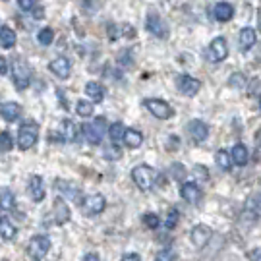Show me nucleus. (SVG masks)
<instances>
[{
	"label": "nucleus",
	"mask_w": 261,
	"mask_h": 261,
	"mask_svg": "<svg viewBox=\"0 0 261 261\" xmlns=\"http://www.w3.org/2000/svg\"><path fill=\"white\" fill-rule=\"evenodd\" d=\"M259 109H261V97H259Z\"/></svg>",
	"instance_id": "obj_45"
},
{
	"label": "nucleus",
	"mask_w": 261,
	"mask_h": 261,
	"mask_svg": "<svg viewBox=\"0 0 261 261\" xmlns=\"http://www.w3.org/2000/svg\"><path fill=\"white\" fill-rule=\"evenodd\" d=\"M60 132H62V140L70 141V143L77 141V138H80V130H77V126L72 120H62Z\"/></svg>",
	"instance_id": "obj_22"
},
{
	"label": "nucleus",
	"mask_w": 261,
	"mask_h": 261,
	"mask_svg": "<svg viewBox=\"0 0 261 261\" xmlns=\"http://www.w3.org/2000/svg\"><path fill=\"white\" fill-rule=\"evenodd\" d=\"M48 250H50V238L45 234H37L29 240L28 253L33 261H41L48 253Z\"/></svg>",
	"instance_id": "obj_5"
},
{
	"label": "nucleus",
	"mask_w": 261,
	"mask_h": 261,
	"mask_svg": "<svg viewBox=\"0 0 261 261\" xmlns=\"http://www.w3.org/2000/svg\"><path fill=\"white\" fill-rule=\"evenodd\" d=\"M16 41H18V37H16V31L12 28H8V25H2L0 28V45L4 48H12L14 45H16Z\"/></svg>",
	"instance_id": "obj_25"
},
{
	"label": "nucleus",
	"mask_w": 261,
	"mask_h": 261,
	"mask_svg": "<svg viewBox=\"0 0 261 261\" xmlns=\"http://www.w3.org/2000/svg\"><path fill=\"white\" fill-rule=\"evenodd\" d=\"M178 219H180V215H178L176 209H170V213H168V217H167V224H165V226H167L168 230H172V228H176Z\"/></svg>",
	"instance_id": "obj_35"
},
{
	"label": "nucleus",
	"mask_w": 261,
	"mask_h": 261,
	"mask_svg": "<svg viewBox=\"0 0 261 261\" xmlns=\"http://www.w3.org/2000/svg\"><path fill=\"white\" fill-rule=\"evenodd\" d=\"M0 116H2L6 122L18 120L19 116H21V107H19L18 103H12V101L2 103L0 105Z\"/></svg>",
	"instance_id": "obj_17"
},
{
	"label": "nucleus",
	"mask_w": 261,
	"mask_h": 261,
	"mask_svg": "<svg viewBox=\"0 0 261 261\" xmlns=\"http://www.w3.org/2000/svg\"><path fill=\"white\" fill-rule=\"evenodd\" d=\"M143 107H145L155 118H159V120H168V118H172V114H174V111L170 109V105L165 103L163 99H145V101H143Z\"/></svg>",
	"instance_id": "obj_6"
},
{
	"label": "nucleus",
	"mask_w": 261,
	"mask_h": 261,
	"mask_svg": "<svg viewBox=\"0 0 261 261\" xmlns=\"http://www.w3.org/2000/svg\"><path fill=\"white\" fill-rule=\"evenodd\" d=\"M82 207H84L85 215H99L105 211L107 207V199H105L103 194H93V196H87L82 201Z\"/></svg>",
	"instance_id": "obj_9"
},
{
	"label": "nucleus",
	"mask_w": 261,
	"mask_h": 261,
	"mask_svg": "<svg viewBox=\"0 0 261 261\" xmlns=\"http://www.w3.org/2000/svg\"><path fill=\"white\" fill-rule=\"evenodd\" d=\"M70 221V209L66 205V201L62 197L55 199V223L56 224H66Z\"/></svg>",
	"instance_id": "obj_20"
},
{
	"label": "nucleus",
	"mask_w": 261,
	"mask_h": 261,
	"mask_svg": "<svg viewBox=\"0 0 261 261\" xmlns=\"http://www.w3.org/2000/svg\"><path fill=\"white\" fill-rule=\"evenodd\" d=\"M194 176H196L197 180H209V172H207L205 167L196 165V167H194Z\"/></svg>",
	"instance_id": "obj_37"
},
{
	"label": "nucleus",
	"mask_w": 261,
	"mask_h": 261,
	"mask_svg": "<svg viewBox=\"0 0 261 261\" xmlns=\"http://www.w3.org/2000/svg\"><path fill=\"white\" fill-rule=\"evenodd\" d=\"M39 138V126L37 122H23L18 130V147L21 151L31 149Z\"/></svg>",
	"instance_id": "obj_2"
},
{
	"label": "nucleus",
	"mask_w": 261,
	"mask_h": 261,
	"mask_svg": "<svg viewBox=\"0 0 261 261\" xmlns=\"http://www.w3.org/2000/svg\"><path fill=\"white\" fill-rule=\"evenodd\" d=\"M124 132H126L124 124H122V122H114V124H111V128H109V136H111V140L116 143V141H120L122 138H124Z\"/></svg>",
	"instance_id": "obj_31"
},
{
	"label": "nucleus",
	"mask_w": 261,
	"mask_h": 261,
	"mask_svg": "<svg viewBox=\"0 0 261 261\" xmlns=\"http://www.w3.org/2000/svg\"><path fill=\"white\" fill-rule=\"evenodd\" d=\"M75 112L80 114V116H91L93 114V103L91 101H85V99H77V103H75Z\"/></svg>",
	"instance_id": "obj_28"
},
{
	"label": "nucleus",
	"mask_w": 261,
	"mask_h": 261,
	"mask_svg": "<svg viewBox=\"0 0 261 261\" xmlns=\"http://www.w3.org/2000/svg\"><path fill=\"white\" fill-rule=\"evenodd\" d=\"M56 190L62 192V196L70 197V199H74V201H80V190H77L75 186H72L70 182L58 180V182H56Z\"/></svg>",
	"instance_id": "obj_27"
},
{
	"label": "nucleus",
	"mask_w": 261,
	"mask_h": 261,
	"mask_svg": "<svg viewBox=\"0 0 261 261\" xmlns=\"http://www.w3.org/2000/svg\"><path fill=\"white\" fill-rule=\"evenodd\" d=\"M188 134L192 136V140L196 141V143H203L207 140V136H209V126H207L205 122L201 120H190L188 124Z\"/></svg>",
	"instance_id": "obj_12"
},
{
	"label": "nucleus",
	"mask_w": 261,
	"mask_h": 261,
	"mask_svg": "<svg viewBox=\"0 0 261 261\" xmlns=\"http://www.w3.org/2000/svg\"><path fill=\"white\" fill-rule=\"evenodd\" d=\"M35 6H37V4H35L33 0H18V8L23 10V12H33Z\"/></svg>",
	"instance_id": "obj_39"
},
{
	"label": "nucleus",
	"mask_w": 261,
	"mask_h": 261,
	"mask_svg": "<svg viewBox=\"0 0 261 261\" xmlns=\"http://www.w3.org/2000/svg\"><path fill=\"white\" fill-rule=\"evenodd\" d=\"M132 180H134V184L140 188V190L147 192V190H151V188L155 186L157 172L151 167H147V165H140V167H136L132 170Z\"/></svg>",
	"instance_id": "obj_3"
},
{
	"label": "nucleus",
	"mask_w": 261,
	"mask_h": 261,
	"mask_svg": "<svg viewBox=\"0 0 261 261\" xmlns=\"http://www.w3.org/2000/svg\"><path fill=\"white\" fill-rule=\"evenodd\" d=\"M211 236H213V230H211L207 224H196V226L192 228V232H190V238H192V242H194L196 248L205 246V244L211 240Z\"/></svg>",
	"instance_id": "obj_11"
},
{
	"label": "nucleus",
	"mask_w": 261,
	"mask_h": 261,
	"mask_svg": "<svg viewBox=\"0 0 261 261\" xmlns=\"http://www.w3.org/2000/svg\"><path fill=\"white\" fill-rule=\"evenodd\" d=\"M14 149V140L8 132H0V151H12Z\"/></svg>",
	"instance_id": "obj_33"
},
{
	"label": "nucleus",
	"mask_w": 261,
	"mask_h": 261,
	"mask_svg": "<svg viewBox=\"0 0 261 261\" xmlns=\"http://www.w3.org/2000/svg\"><path fill=\"white\" fill-rule=\"evenodd\" d=\"M230 159H232L234 163L238 165V167H244V165H248V159H250V153H248V147L244 145V143H236L230 151Z\"/></svg>",
	"instance_id": "obj_23"
},
{
	"label": "nucleus",
	"mask_w": 261,
	"mask_h": 261,
	"mask_svg": "<svg viewBox=\"0 0 261 261\" xmlns=\"http://www.w3.org/2000/svg\"><path fill=\"white\" fill-rule=\"evenodd\" d=\"M103 155H105V159H109V161H116V159L122 157V149L116 143H112L111 147H107V151H105Z\"/></svg>",
	"instance_id": "obj_34"
},
{
	"label": "nucleus",
	"mask_w": 261,
	"mask_h": 261,
	"mask_svg": "<svg viewBox=\"0 0 261 261\" xmlns=\"http://www.w3.org/2000/svg\"><path fill=\"white\" fill-rule=\"evenodd\" d=\"M29 194H31V199L39 203V201H43L45 199V188H43V178L37 176V174H33V176L29 178Z\"/></svg>",
	"instance_id": "obj_14"
},
{
	"label": "nucleus",
	"mask_w": 261,
	"mask_h": 261,
	"mask_svg": "<svg viewBox=\"0 0 261 261\" xmlns=\"http://www.w3.org/2000/svg\"><path fill=\"white\" fill-rule=\"evenodd\" d=\"M33 16L37 19H43L45 18V8H43V6H35V8H33Z\"/></svg>",
	"instance_id": "obj_41"
},
{
	"label": "nucleus",
	"mask_w": 261,
	"mask_h": 261,
	"mask_svg": "<svg viewBox=\"0 0 261 261\" xmlns=\"http://www.w3.org/2000/svg\"><path fill=\"white\" fill-rule=\"evenodd\" d=\"M176 87L182 95H186V97H194V95H197V91H199L201 82L196 80V77H192V75L182 74V75H178L176 77Z\"/></svg>",
	"instance_id": "obj_7"
},
{
	"label": "nucleus",
	"mask_w": 261,
	"mask_h": 261,
	"mask_svg": "<svg viewBox=\"0 0 261 261\" xmlns=\"http://www.w3.org/2000/svg\"><path fill=\"white\" fill-rule=\"evenodd\" d=\"M228 56V45L224 37H215L209 45V60L213 62H223L224 58Z\"/></svg>",
	"instance_id": "obj_10"
},
{
	"label": "nucleus",
	"mask_w": 261,
	"mask_h": 261,
	"mask_svg": "<svg viewBox=\"0 0 261 261\" xmlns=\"http://www.w3.org/2000/svg\"><path fill=\"white\" fill-rule=\"evenodd\" d=\"M122 141H124V145L128 149H138L141 143H143V134L138 130H132V128H126Z\"/></svg>",
	"instance_id": "obj_21"
},
{
	"label": "nucleus",
	"mask_w": 261,
	"mask_h": 261,
	"mask_svg": "<svg viewBox=\"0 0 261 261\" xmlns=\"http://www.w3.org/2000/svg\"><path fill=\"white\" fill-rule=\"evenodd\" d=\"M85 95L91 99V103H103L105 99V87L99 82H87L85 84Z\"/></svg>",
	"instance_id": "obj_18"
},
{
	"label": "nucleus",
	"mask_w": 261,
	"mask_h": 261,
	"mask_svg": "<svg viewBox=\"0 0 261 261\" xmlns=\"http://www.w3.org/2000/svg\"><path fill=\"white\" fill-rule=\"evenodd\" d=\"M84 261H101V259H99L97 253H87V255L84 257Z\"/></svg>",
	"instance_id": "obj_43"
},
{
	"label": "nucleus",
	"mask_w": 261,
	"mask_h": 261,
	"mask_svg": "<svg viewBox=\"0 0 261 261\" xmlns=\"http://www.w3.org/2000/svg\"><path fill=\"white\" fill-rule=\"evenodd\" d=\"M12 80L18 89H28L31 84V68L23 58H14L12 62Z\"/></svg>",
	"instance_id": "obj_1"
},
{
	"label": "nucleus",
	"mask_w": 261,
	"mask_h": 261,
	"mask_svg": "<svg viewBox=\"0 0 261 261\" xmlns=\"http://www.w3.org/2000/svg\"><path fill=\"white\" fill-rule=\"evenodd\" d=\"M16 207V197L10 188H0V209L2 211H14Z\"/></svg>",
	"instance_id": "obj_24"
},
{
	"label": "nucleus",
	"mask_w": 261,
	"mask_h": 261,
	"mask_svg": "<svg viewBox=\"0 0 261 261\" xmlns=\"http://www.w3.org/2000/svg\"><path fill=\"white\" fill-rule=\"evenodd\" d=\"M82 132H84L85 140L89 141L91 145H99L101 141H103V136L109 132V128H107V122H105L103 116H99V118H95L93 124H84L82 126Z\"/></svg>",
	"instance_id": "obj_4"
},
{
	"label": "nucleus",
	"mask_w": 261,
	"mask_h": 261,
	"mask_svg": "<svg viewBox=\"0 0 261 261\" xmlns=\"http://www.w3.org/2000/svg\"><path fill=\"white\" fill-rule=\"evenodd\" d=\"M141 221H143V224H145L147 228H151V230H157L159 226H161V221H159V217L155 213H145Z\"/></svg>",
	"instance_id": "obj_32"
},
{
	"label": "nucleus",
	"mask_w": 261,
	"mask_h": 261,
	"mask_svg": "<svg viewBox=\"0 0 261 261\" xmlns=\"http://www.w3.org/2000/svg\"><path fill=\"white\" fill-rule=\"evenodd\" d=\"M180 196L184 197L188 203H197V201L201 199V192H199L197 184H194V182H186V184L180 186Z\"/></svg>",
	"instance_id": "obj_19"
},
{
	"label": "nucleus",
	"mask_w": 261,
	"mask_h": 261,
	"mask_svg": "<svg viewBox=\"0 0 261 261\" xmlns=\"http://www.w3.org/2000/svg\"><path fill=\"white\" fill-rule=\"evenodd\" d=\"M37 41H39V45H43V47H48V45L55 41V31H53L50 28H43L37 33Z\"/></svg>",
	"instance_id": "obj_30"
},
{
	"label": "nucleus",
	"mask_w": 261,
	"mask_h": 261,
	"mask_svg": "<svg viewBox=\"0 0 261 261\" xmlns=\"http://www.w3.org/2000/svg\"><path fill=\"white\" fill-rule=\"evenodd\" d=\"M145 25H147V31L153 33L155 37H159V39L168 37V25L161 19L159 14H155V12H149V14H147V21H145Z\"/></svg>",
	"instance_id": "obj_8"
},
{
	"label": "nucleus",
	"mask_w": 261,
	"mask_h": 261,
	"mask_svg": "<svg viewBox=\"0 0 261 261\" xmlns=\"http://www.w3.org/2000/svg\"><path fill=\"white\" fill-rule=\"evenodd\" d=\"M230 85H232V87H238V89H242V87H246V77H244L242 74H234L232 77H230Z\"/></svg>",
	"instance_id": "obj_38"
},
{
	"label": "nucleus",
	"mask_w": 261,
	"mask_h": 261,
	"mask_svg": "<svg viewBox=\"0 0 261 261\" xmlns=\"http://www.w3.org/2000/svg\"><path fill=\"white\" fill-rule=\"evenodd\" d=\"M253 255H255V257H253V261H261V252H255Z\"/></svg>",
	"instance_id": "obj_44"
},
{
	"label": "nucleus",
	"mask_w": 261,
	"mask_h": 261,
	"mask_svg": "<svg viewBox=\"0 0 261 261\" xmlns=\"http://www.w3.org/2000/svg\"><path fill=\"white\" fill-rule=\"evenodd\" d=\"M122 261H141V259L138 253H126V255L122 257Z\"/></svg>",
	"instance_id": "obj_42"
},
{
	"label": "nucleus",
	"mask_w": 261,
	"mask_h": 261,
	"mask_svg": "<svg viewBox=\"0 0 261 261\" xmlns=\"http://www.w3.org/2000/svg\"><path fill=\"white\" fill-rule=\"evenodd\" d=\"M48 70H50L56 77H60V80H68V77H70V70H72V66H70V60H68L66 56H58V58H55V60L48 64Z\"/></svg>",
	"instance_id": "obj_13"
},
{
	"label": "nucleus",
	"mask_w": 261,
	"mask_h": 261,
	"mask_svg": "<svg viewBox=\"0 0 261 261\" xmlns=\"http://www.w3.org/2000/svg\"><path fill=\"white\" fill-rule=\"evenodd\" d=\"M155 261H174V252L172 250H161L155 255Z\"/></svg>",
	"instance_id": "obj_36"
},
{
	"label": "nucleus",
	"mask_w": 261,
	"mask_h": 261,
	"mask_svg": "<svg viewBox=\"0 0 261 261\" xmlns=\"http://www.w3.org/2000/svg\"><path fill=\"white\" fill-rule=\"evenodd\" d=\"M8 74V62L4 56H0V75H6Z\"/></svg>",
	"instance_id": "obj_40"
},
{
	"label": "nucleus",
	"mask_w": 261,
	"mask_h": 261,
	"mask_svg": "<svg viewBox=\"0 0 261 261\" xmlns=\"http://www.w3.org/2000/svg\"><path fill=\"white\" fill-rule=\"evenodd\" d=\"M255 39H257L255 29H252V28L240 29V35H238V47H240V50H242V53L250 50V48L255 45Z\"/></svg>",
	"instance_id": "obj_15"
},
{
	"label": "nucleus",
	"mask_w": 261,
	"mask_h": 261,
	"mask_svg": "<svg viewBox=\"0 0 261 261\" xmlns=\"http://www.w3.org/2000/svg\"><path fill=\"white\" fill-rule=\"evenodd\" d=\"M234 16V6L228 2H217L213 6V18L217 21H228Z\"/></svg>",
	"instance_id": "obj_16"
},
{
	"label": "nucleus",
	"mask_w": 261,
	"mask_h": 261,
	"mask_svg": "<svg viewBox=\"0 0 261 261\" xmlns=\"http://www.w3.org/2000/svg\"><path fill=\"white\" fill-rule=\"evenodd\" d=\"M16 226L10 221L8 217H0V238L4 240H14L16 238Z\"/></svg>",
	"instance_id": "obj_26"
},
{
	"label": "nucleus",
	"mask_w": 261,
	"mask_h": 261,
	"mask_svg": "<svg viewBox=\"0 0 261 261\" xmlns=\"http://www.w3.org/2000/svg\"><path fill=\"white\" fill-rule=\"evenodd\" d=\"M215 163L223 168V170H228V168H230V165H232L230 153H228V151H224V149L217 151V155H215Z\"/></svg>",
	"instance_id": "obj_29"
}]
</instances>
